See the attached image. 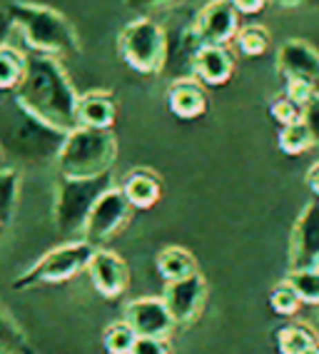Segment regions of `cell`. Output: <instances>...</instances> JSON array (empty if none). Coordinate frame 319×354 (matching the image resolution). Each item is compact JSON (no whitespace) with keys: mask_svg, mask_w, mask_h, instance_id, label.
<instances>
[{"mask_svg":"<svg viewBox=\"0 0 319 354\" xmlns=\"http://www.w3.org/2000/svg\"><path fill=\"white\" fill-rule=\"evenodd\" d=\"M167 105H170V113L177 115L180 120H195L207 110V95L195 77L175 80L167 90Z\"/></svg>","mask_w":319,"mask_h":354,"instance_id":"obj_16","label":"cell"},{"mask_svg":"<svg viewBox=\"0 0 319 354\" xmlns=\"http://www.w3.org/2000/svg\"><path fill=\"white\" fill-rule=\"evenodd\" d=\"M122 192L128 197V203L137 209L153 207L155 203L162 195V185H160V177L150 170H133L130 175H125L122 180Z\"/></svg>","mask_w":319,"mask_h":354,"instance_id":"obj_18","label":"cell"},{"mask_svg":"<svg viewBox=\"0 0 319 354\" xmlns=\"http://www.w3.org/2000/svg\"><path fill=\"white\" fill-rule=\"evenodd\" d=\"M319 267V200L304 205L289 234V270Z\"/></svg>","mask_w":319,"mask_h":354,"instance_id":"obj_9","label":"cell"},{"mask_svg":"<svg viewBox=\"0 0 319 354\" xmlns=\"http://www.w3.org/2000/svg\"><path fill=\"white\" fill-rule=\"evenodd\" d=\"M269 304H272V310H275L277 315L289 317L300 310L302 302H300V297L294 295L292 287H289L287 282H282V285H277L275 290H272V295H269Z\"/></svg>","mask_w":319,"mask_h":354,"instance_id":"obj_28","label":"cell"},{"mask_svg":"<svg viewBox=\"0 0 319 354\" xmlns=\"http://www.w3.org/2000/svg\"><path fill=\"white\" fill-rule=\"evenodd\" d=\"M28 349L23 329L18 327L13 317L0 307V354H20Z\"/></svg>","mask_w":319,"mask_h":354,"instance_id":"obj_26","label":"cell"},{"mask_svg":"<svg viewBox=\"0 0 319 354\" xmlns=\"http://www.w3.org/2000/svg\"><path fill=\"white\" fill-rule=\"evenodd\" d=\"M115 102L108 93H85L77 100V127L110 130L115 122Z\"/></svg>","mask_w":319,"mask_h":354,"instance_id":"obj_17","label":"cell"},{"mask_svg":"<svg viewBox=\"0 0 319 354\" xmlns=\"http://www.w3.org/2000/svg\"><path fill=\"white\" fill-rule=\"evenodd\" d=\"M77 100L80 95L58 57L28 55L26 75L15 90V102L23 113L68 135L77 127Z\"/></svg>","mask_w":319,"mask_h":354,"instance_id":"obj_1","label":"cell"},{"mask_svg":"<svg viewBox=\"0 0 319 354\" xmlns=\"http://www.w3.org/2000/svg\"><path fill=\"white\" fill-rule=\"evenodd\" d=\"M0 160H3V152H0Z\"/></svg>","mask_w":319,"mask_h":354,"instance_id":"obj_38","label":"cell"},{"mask_svg":"<svg viewBox=\"0 0 319 354\" xmlns=\"http://www.w3.org/2000/svg\"><path fill=\"white\" fill-rule=\"evenodd\" d=\"M15 32V23L8 13V8H0V50L10 45V38H13Z\"/></svg>","mask_w":319,"mask_h":354,"instance_id":"obj_33","label":"cell"},{"mask_svg":"<svg viewBox=\"0 0 319 354\" xmlns=\"http://www.w3.org/2000/svg\"><path fill=\"white\" fill-rule=\"evenodd\" d=\"M235 70V57L222 45H202L195 60V80L204 85H224Z\"/></svg>","mask_w":319,"mask_h":354,"instance_id":"obj_15","label":"cell"},{"mask_svg":"<svg viewBox=\"0 0 319 354\" xmlns=\"http://www.w3.org/2000/svg\"><path fill=\"white\" fill-rule=\"evenodd\" d=\"M277 70L284 82H304L319 95V53L304 40H284L277 50Z\"/></svg>","mask_w":319,"mask_h":354,"instance_id":"obj_10","label":"cell"},{"mask_svg":"<svg viewBox=\"0 0 319 354\" xmlns=\"http://www.w3.org/2000/svg\"><path fill=\"white\" fill-rule=\"evenodd\" d=\"M204 292H207V287H204V279L200 272L190 274L185 279H177V282H167L162 302H165L175 324H190L197 317Z\"/></svg>","mask_w":319,"mask_h":354,"instance_id":"obj_13","label":"cell"},{"mask_svg":"<svg viewBox=\"0 0 319 354\" xmlns=\"http://www.w3.org/2000/svg\"><path fill=\"white\" fill-rule=\"evenodd\" d=\"M157 272L165 282H177L197 272V265H195V257L182 247H165L157 254Z\"/></svg>","mask_w":319,"mask_h":354,"instance_id":"obj_19","label":"cell"},{"mask_svg":"<svg viewBox=\"0 0 319 354\" xmlns=\"http://www.w3.org/2000/svg\"><path fill=\"white\" fill-rule=\"evenodd\" d=\"M284 8H312V10H319V0H275Z\"/></svg>","mask_w":319,"mask_h":354,"instance_id":"obj_36","label":"cell"},{"mask_svg":"<svg viewBox=\"0 0 319 354\" xmlns=\"http://www.w3.org/2000/svg\"><path fill=\"white\" fill-rule=\"evenodd\" d=\"M20 195V175L13 167H0V225L6 227L13 220Z\"/></svg>","mask_w":319,"mask_h":354,"instance_id":"obj_21","label":"cell"},{"mask_svg":"<svg viewBox=\"0 0 319 354\" xmlns=\"http://www.w3.org/2000/svg\"><path fill=\"white\" fill-rule=\"evenodd\" d=\"M125 324L137 337H155V339H165L175 327L162 297H142L130 302L125 310Z\"/></svg>","mask_w":319,"mask_h":354,"instance_id":"obj_12","label":"cell"},{"mask_svg":"<svg viewBox=\"0 0 319 354\" xmlns=\"http://www.w3.org/2000/svg\"><path fill=\"white\" fill-rule=\"evenodd\" d=\"M307 185H309V190L319 197V160L307 170Z\"/></svg>","mask_w":319,"mask_h":354,"instance_id":"obj_35","label":"cell"},{"mask_svg":"<svg viewBox=\"0 0 319 354\" xmlns=\"http://www.w3.org/2000/svg\"><path fill=\"white\" fill-rule=\"evenodd\" d=\"M309 147H314V140H312V133H309V127L302 120L292 122V125L280 130V150L284 152V155H302V152H307Z\"/></svg>","mask_w":319,"mask_h":354,"instance_id":"obj_25","label":"cell"},{"mask_svg":"<svg viewBox=\"0 0 319 354\" xmlns=\"http://www.w3.org/2000/svg\"><path fill=\"white\" fill-rule=\"evenodd\" d=\"M130 354H170L165 339H155V337H137Z\"/></svg>","mask_w":319,"mask_h":354,"instance_id":"obj_32","label":"cell"},{"mask_svg":"<svg viewBox=\"0 0 319 354\" xmlns=\"http://www.w3.org/2000/svg\"><path fill=\"white\" fill-rule=\"evenodd\" d=\"M60 177L72 180H93L113 172L117 160V140L110 130H90L75 127L65 135L58 152Z\"/></svg>","mask_w":319,"mask_h":354,"instance_id":"obj_3","label":"cell"},{"mask_svg":"<svg viewBox=\"0 0 319 354\" xmlns=\"http://www.w3.org/2000/svg\"><path fill=\"white\" fill-rule=\"evenodd\" d=\"M302 110L304 108H300V105H297L294 100H289L287 95H280L277 100H272V105H269V113H272V118H275L282 127L292 125V122H300Z\"/></svg>","mask_w":319,"mask_h":354,"instance_id":"obj_29","label":"cell"},{"mask_svg":"<svg viewBox=\"0 0 319 354\" xmlns=\"http://www.w3.org/2000/svg\"><path fill=\"white\" fill-rule=\"evenodd\" d=\"M304 354H319V344H314V347L312 349H307V352Z\"/></svg>","mask_w":319,"mask_h":354,"instance_id":"obj_37","label":"cell"},{"mask_svg":"<svg viewBox=\"0 0 319 354\" xmlns=\"http://www.w3.org/2000/svg\"><path fill=\"white\" fill-rule=\"evenodd\" d=\"M93 252H95V247L83 240L65 242V245L55 247V250H50L48 254H43L30 270H26V272L15 279L13 287L15 290H30V287L65 282V279L75 277L80 270H88Z\"/></svg>","mask_w":319,"mask_h":354,"instance_id":"obj_6","label":"cell"},{"mask_svg":"<svg viewBox=\"0 0 319 354\" xmlns=\"http://www.w3.org/2000/svg\"><path fill=\"white\" fill-rule=\"evenodd\" d=\"M167 35V53H165V70L175 80H190L195 77V60L202 50V38H200L195 18L190 20H173L165 28Z\"/></svg>","mask_w":319,"mask_h":354,"instance_id":"obj_8","label":"cell"},{"mask_svg":"<svg viewBox=\"0 0 319 354\" xmlns=\"http://www.w3.org/2000/svg\"><path fill=\"white\" fill-rule=\"evenodd\" d=\"M8 13L13 18L15 30L23 35L26 45L35 55H77L80 40L72 23L60 10L40 3L15 0L8 6Z\"/></svg>","mask_w":319,"mask_h":354,"instance_id":"obj_2","label":"cell"},{"mask_svg":"<svg viewBox=\"0 0 319 354\" xmlns=\"http://www.w3.org/2000/svg\"><path fill=\"white\" fill-rule=\"evenodd\" d=\"M130 212H133V205L128 203L125 192L120 187H110L100 195L95 207L90 209L80 240L93 247H100L102 242H108L113 234H117L125 227V222L130 220Z\"/></svg>","mask_w":319,"mask_h":354,"instance_id":"obj_7","label":"cell"},{"mask_svg":"<svg viewBox=\"0 0 319 354\" xmlns=\"http://www.w3.org/2000/svg\"><path fill=\"white\" fill-rule=\"evenodd\" d=\"M137 339L133 329L128 327L125 322H117V324H110L105 329V335H102V347L108 354H130L133 352V344Z\"/></svg>","mask_w":319,"mask_h":354,"instance_id":"obj_27","label":"cell"},{"mask_svg":"<svg viewBox=\"0 0 319 354\" xmlns=\"http://www.w3.org/2000/svg\"><path fill=\"white\" fill-rule=\"evenodd\" d=\"M0 232H3V225H0Z\"/></svg>","mask_w":319,"mask_h":354,"instance_id":"obj_39","label":"cell"},{"mask_svg":"<svg viewBox=\"0 0 319 354\" xmlns=\"http://www.w3.org/2000/svg\"><path fill=\"white\" fill-rule=\"evenodd\" d=\"M314 342L312 332L304 329L302 324H287L277 332V349L280 354H304L307 349H312Z\"/></svg>","mask_w":319,"mask_h":354,"instance_id":"obj_23","label":"cell"},{"mask_svg":"<svg viewBox=\"0 0 319 354\" xmlns=\"http://www.w3.org/2000/svg\"><path fill=\"white\" fill-rule=\"evenodd\" d=\"M302 122L309 127L314 145H319V95H314L312 100L304 105V110H302Z\"/></svg>","mask_w":319,"mask_h":354,"instance_id":"obj_31","label":"cell"},{"mask_svg":"<svg viewBox=\"0 0 319 354\" xmlns=\"http://www.w3.org/2000/svg\"><path fill=\"white\" fill-rule=\"evenodd\" d=\"M232 6H235V10L240 15H255V13H260L262 8L267 6L269 0H230Z\"/></svg>","mask_w":319,"mask_h":354,"instance_id":"obj_34","label":"cell"},{"mask_svg":"<svg viewBox=\"0 0 319 354\" xmlns=\"http://www.w3.org/2000/svg\"><path fill=\"white\" fill-rule=\"evenodd\" d=\"M195 28L204 45L227 48V43H232L240 32V13L230 0H210L195 15Z\"/></svg>","mask_w":319,"mask_h":354,"instance_id":"obj_11","label":"cell"},{"mask_svg":"<svg viewBox=\"0 0 319 354\" xmlns=\"http://www.w3.org/2000/svg\"><path fill=\"white\" fill-rule=\"evenodd\" d=\"M28 55L8 45L0 50V90H18L20 80L26 75Z\"/></svg>","mask_w":319,"mask_h":354,"instance_id":"obj_20","label":"cell"},{"mask_svg":"<svg viewBox=\"0 0 319 354\" xmlns=\"http://www.w3.org/2000/svg\"><path fill=\"white\" fill-rule=\"evenodd\" d=\"M88 274L93 279V287L102 297H120L128 287V265L122 262V257L102 247H95V252L90 257Z\"/></svg>","mask_w":319,"mask_h":354,"instance_id":"obj_14","label":"cell"},{"mask_svg":"<svg viewBox=\"0 0 319 354\" xmlns=\"http://www.w3.org/2000/svg\"><path fill=\"white\" fill-rule=\"evenodd\" d=\"M294 295L304 304H319V267L314 270H289L287 279Z\"/></svg>","mask_w":319,"mask_h":354,"instance_id":"obj_22","label":"cell"},{"mask_svg":"<svg viewBox=\"0 0 319 354\" xmlns=\"http://www.w3.org/2000/svg\"><path fill=\"white\" fill-rule=\"evenodd\" d=\"M113 187V177L102 175L93 180H72V177H60L55 187V205H52V217L55 227L65 237L83 234L85 222H88L90 209L95 207L100 195Z\"/></svg>","mask_w":319,"mask_h":354,"instance_id":"obj_4","label":"cell"},{"mask_svg":"<svg viewBox=\"0 0 319 354\" xmlns=\"http://www.w3.org/2000/svg\"><path fill=\"white\" fill-rule=\"evenodd\" d=\"M120 55L140 75H157L165 70L167 35L165 26L153 18H135L120 32Z\"/></svg>","mask_w":319,"mask_h":354,"instance_id":"obj_5","label":"cell"},{"mask_svg":"<svg viewBox=\"0 0 319 354\" xmlns=\"http://www.w3.org/2000/svg\"><path fill=\"white\" fill-rule=\"evenodd\" d=\"M182 0H125V6L137 13V18H150L153 13H167L175 10Z\"/></svg>","mask_w":319,"mask_h":354,"instance_id":"obj_30","label":"cell"},{"mask_svg":"<svg viewBox=\"0 0 319 354\" xmlns=\"http://www.w3.org/2000/svg\"><path fill=\"white\" fill-rule=\"evenodd\" d=\"M269 43H272V38H269V30L262 26H244L240 28V32H237L235 38V45L237 50L242 53V55H249V57H260L267 53Z\"/></svg>","mask_w":319,"mask_h":354,"instance_id":"obj_24","label":"cell"}]
</instances>
